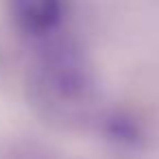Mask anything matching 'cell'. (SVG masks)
Listing matches in <instances>:
<instances>
[{
	"instance_id": "1",
	"label": "cell",
	"mask_w": 159,
	"mask_h": 159,
	"mask_svg": "<svg viewBox=\"0 0 159 159\" xmlns=\"http://www.w3.org/2000/svg\"><path fill=\"white\" fill-rule=\"evenodd\" d=\"M9 11L22 31L42 33L59 20V0H9Z\"/></svg>"
}]
</instances>
